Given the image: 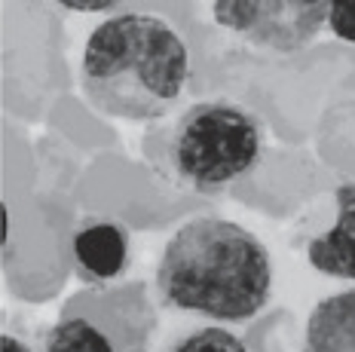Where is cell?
Returning <instances> with one entry per match:
<instances>
[{
    "instance_id": "1",
    "label": "cell",
    "mask_w": 355,
    "mask_h": 352,
    "mask_svg": "<svg viewBox=\"0 0 355 352\" xmlns=\"http://www.w3.org/2000/svg\"><path fill=\"white\" fill-rule=\"evenodd\" d=\"M157 291L172 310L248 322L272 294L270 252L245 227L224 218H193L162 252Z\"/></svg>"
},
{
    "instance_id": "11",
    "label": "cell",
    "mask_w": 355,
    "mask_h": 352,
    "mask_svg": "<svg viewBox=\"0 0 355 352\" xmlns=\"http://www.w3.org/2000/svg\"><path fill=\"white\" fill-rule=\"evenodd\" d=\"M0 352H31V346H28V343H21V340H16V337L3 334V340H0Z\"/></svg>"
},
{
    "instance_id": "7",
    "label": "cell",
    "mask_w": 355,
    "mask_h": 352,
    "mask_svg": "<svg viewBox=\"0 0 355 352\" xmlns=\"http://www.w3.org/2000/svg\"><path fill=\"white\" fill-rule=\"evenodd\" d=\"M73 254L86 276L92 279H116L129 263V233L123 224L95 221L77 230Z\"/></svg>"
},
{
    "instance_id": "9",
    "label": "cell",
    "mask_w": 355,
    "mask_h": 352,
    "mask_svg": "<svg viewBox=\"0 0 355 352\" xmlns=\"http://www.w3.org/2000/svg\"><path fill=\"white\" fill-rule=\"evenodd\" d=\"M172 352H248V346L224 328H199L181 343H175Z\"/></svg>"
},
{
    "instance_id": "5",
    "label": "cell",
    "mask_w": 355,
    "mask_h": 352,
    "mask_svg": "<svg viewBox=\"0 0 355 352\" xmlns=\"http://www.w3.org/2000/svg\"><path fill=\"white\" fill-rule=\"evenodd\" d=\"M334 202L337 224L309 242L306 258L324 276L355 279V184H340Z\"/></svg>"
},
{
    "instance_id": "2",
    "label": "cell",
    "mask_w": 355,
    "mask_h": 352,
    "mask_svg": "<svg viewBox=\"0 0 355 352\" xmlns=\"http://www.w3.org/2000/svg\"><path fill=\"white\" fill-rule=\"evenodd\" d=\"M190 83V55L168 21L123 12L89 34L80 86L98 114L114 120H159Z\"/></svg>"
},
{
    "instance_id": "6",
    "label": "cell",
    "mask_w": 355,
    "mask_h": 352,
    "mask_svg": "<svg viewBox=\"0 0 355 352\" xmlns=\"http://www.w3.org/2000/svg\"><path fill=\"white\" fill-rule=\"evenodd\" d=\"M303 352H355V288L319 300L306 319Z\"/></svg>"
},
{
    "instance_id": "3",
    "label": "cell",
    "mask_w": 355,
    "mask_h": 352,
    "mask_svg": "<svg viewBox=\"0 0 355 352\" xmlns=\"http://www.w3.org/2000/svg\"><path fill=\"white\" fill-rule=\"evenodd\" d=\"M144 153L166 184L187 193H220L257 166L263 129L233 101H199L168 129L147 135Z\"/></svg>"
},
{
    "instance_id": "10",
    "label": "cell",
    "mask_w": 355,
    "mask_h": 352,
    "mask_svg": "<svg viewBox=\"0 0 355 352\" xmlns=\"http://www.w3.org/2000/svg\"><path fill=\"white\" fill-rule=\"evenodd\" d=\"M331 31L337 34L340 40L355 43V0H334L328 12Z\"/></svg>"
},
{
    "instance_id": "4",
    "label": "cell",
    "mask_w": 355,
    "mask_h": 352,
    "mask_svg": "<svg viewBox=\"0 0 355 352\" xmlns=\"http://www.w3.org/2000/svg\"><path fill=\"white\" fill-rule=\"evenodd\" d=\"M214 19L257 46L300 49L322 31L331 3L324 0H218Z\"/></svg>"
},
{
    "instance_id": "8",
    "label": "cell",
    "mask_w": 355,
    "mask_h": 352,
    "mask_svg": "<svg viewBox=\"0 0 355 352\" xmlns=\"http://www.w3.org/2000/svg\"><path fill=\"white\" fill-rule=\"evenodd\" d=\"M46 352H114V346L92 322L64 319L46 334Z\"/></svg>"
}]
</instances>
